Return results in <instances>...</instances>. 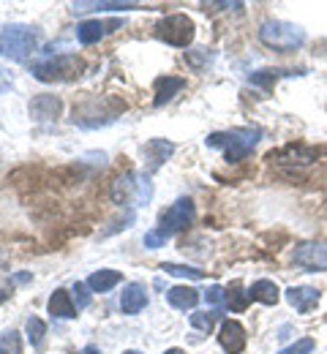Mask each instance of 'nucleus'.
I'll use <instances>...</instances> for the list:
<instances>
[{"instance_id": "obj_24", "label": "nucleus", "mask_w": 327, "mask_h": 354, "mask_svg": "<svg viewBox=\"0 0 327 354\" xmlns=\"http://www.w3.org/2000/svg\"><path fill=\"white\" fill-rule=\"evenodd\" d=\"M224 300H227V306H230L232 313H240V310H245V306L251 303V295H248V289H243V286L234 281L232 286L227 289V297H224Z\"/></svg>"}, {"instance_id": "obj_9", "label": "nucleus", "mask_w": 327, "mask_h": 354, "mask_svg": "<svg viewBox=\"0 0 327 354\" xmlns=\"http://www.w3.org/2000/svg\"><path fill=\"white\" fill-rule=\"evenodd\" d=\"M194 216H196V207H194V199L191 196H180L164 216H161V232L167 234V237H172L175 232H180V229H186L191 226L194 221Z\"/></svg>"}, {"instance_id": "obj_34", "label": "nucleus", "mask_w": 327, "mask_h": 354, "mask_svg": "<svg viewBox=\"0 0 327 354\" xmlns=\"http://www.w3.org/2000/svg\"><path fill=\"white\" fill-rule=\"evenodd\" d=\"M8 281L17 283V286H19V283H30V281H33V272H14V275H8Z\"/></svg>"}, {"instance_id": "obj_13", "label": "nucleus", "mask_w": 327, "mask_h": 354, "mask_svg": "<svg viewBox=\"0 0 327 354\" xmlns=\"http://www.w3.org/2000/svg\"><path fill=\"white\" fill-rule=\"evenodd\" d=\"M270 161H279L286 167H308L317 161V150L306 145H286L279 153H270Z\"/></svg>"}, {"instance_id": "obj_12", "label": "nucleus", "mask_w": 327, "mask_h": 354, "mask_svg": "<svg viewBox=\"0 0 327 354\" xmlns=\"http://www.w3.org/2000/svg\"><path fill=\"white\" fill-rule=\"evenodd\" d=\"M283 297H286V303L297 310V313H311V310L319 306L322 292L314 289V286H289L283 292Z\"/></svg>"}, {"instance_id": "obj_33", "label": "nucleus", "mask_w": 327, "mask_h": 354, "mask_svg": "<svg viewBox=\"0 0 327 354\" xmlns=\"http://www.w3.org/2000/svg\"><path fill=\"white\" fill-rule=\"evenodd\" d=\"M186 57L194 68H202V63H205V60H207V63L213 60V55H207V49H194V52H188Z\"/></svg>"}, {"instance_id": "obj_30", "label": "nucleus", "mask_w": 327, "mask_h": 354, "mask_svg": "<svg viewBox=\"0 0 327 354\" xmlns=\"http://www.w3.org/2000/svg\"><path fill=\"white\" fill-rule=\"evenodd\" d=\"M314 349H317V341H314V338H297L292 346L281 349L279 354H311Z\"/></svg>"}, {"instance_id": "obj_2", "label": "nucleus", "mask_w": 327, "mask_h": 354, "mask_svg": "<svg viewBox=\"0 0 327 354\" xmlns=\"http://www.w3.org/2000/svg\"><path fill=\"white\" fill-rule=\"evenodd\" d=\"M262 131L259 129H251V126H243V129H230V131H216L210 133L205 142L207 147H224V156L230 164H237L243 158H248L254 153V147L259 145Z\"/></svg>"}, {"instance_id": "obj_31", "label": "nucleus", "mask_w": 327, "mask_h": 354, "mask_svg": "<svg viewBox=\"0 0 327 354\" xmlns=\"http://www.w3.org/2000/svg\"><path fill=\"white\" fill-rule=\"evenodd\" d=\"M169 237L161 232V229H153V232H147L144 234V248L147 251H156V248H164V243H167Z\"/></svg>"}, {"instance_id": "obj_37", "label": "nucleus", "mask_w": 327, "mask_h": 354, "mask_svg": "<svg viewBox=\"0 0 327 354\" xmlns=\"http://www.w3.org/2000/svg\"><path fill=\"white\" fill-rule=\"evenodd\" d=\"M6 300H8V292H3V289H0V306H3Z\"/></svg>"}, {"instance_id": "obj_32", "label": "nucleus", "mask_w": 327, "mask_h": 354, "mask_svg": "<svg viewBox=\"0 0 327 354\" xmlns=\"http://www.w3.org/2000/svg\"><path fill=\"white\" fill-rule=\"evenodd\" d=\"M224 297H227V292H224V286H218V283H216V286H210V289L205 292V303H207V306H213V308H218V306L224 303Z\"/></svg>"}, {"instance_id": "obj_16", "label": "nucleus", "mask_w": 327, "mask_h": 354, "mask_svg": "<svg viewBox=\"0 0 327 354\" xmlns=\"http://www.w3.org/2000/svg\"><path fill=\"white\" fill-rule=\"evenodd\" d=\"M202 295L194 289V286H172L167 289V303L178 310H194L199 306Z\"/></svg>"}, {"instance_id": "obj_29", "label": "nucleus", "mask_w": 327, "mask_h": 354, "mask_svg": "<svg viewBox=\"0 0 327 354\" xmlns=\"http://www.w3.org/2000/svg\"><path fill=\"white\" fill-rule=\"evenodd\" d=\"M71 297H74V306H77V310L88 308L91 306V289H88V283H74V289H71Z\"/></svg>"}, {"instance_id": "obj_35", "label": "nucleus", "mask_w": 327, "mask_h": 354, "mask_svg": "<svg viewBox=\"0 0 327 354\" xmlns=\"http://www.w3.org/2000/svg\"><path fill=\"white\" fill-rule=\"evenodd\" d=\"M11 85H14V80H11V74H8L6 68H0V95H3L6 90H11Z\"/></svg>"}, {"instance_id": "obj_8", "label": "nucleus", "mask_w": 327, "mask_h": 354, "mask_svg": "<svg viewBox=\"0 0 327 354\" xmlns=\"http://www.w3.org/2000/svg\"><path fill=\"white\" fill-rule=\"evenodd\" d=\"M292 265L306 270V272H325L327 270V243L319 240H306L297 243L292 251Z\"/></svg>"}, {"instance_id": "obj_28", "label": "nucleus", "mask_w": 327, "mask_h": 354, "mask_svg": "<svg viewBox=\"0 0 327 354\" xmlns=\"http://www.w3.org/2000/svg\"><path fill=\"white\" fill-rule=\"evenodd\" d=\"M216 316L218 313H191V327L194 330H199V333H210L213 330V324H216Z\"/></svg>"}, {"instance_id": "obj_11", "label": "nucleus", "mask_w": 327, "mask_h": 354, "mask_svg": "<svg viewBox=\"0 0 327 354\" xmlns=\"http://www.w3.org/2000/svg\"><path fill=\"white\" fill-rule=\"evenodd\" d=\"M245 341H248V335H245V327H243L240 322H234V319H224V322H221L218 344H221L224 352L240 354L243 349H245Z\"/></svg>"}, {"instance_id": "obj_36", "label": "nucleus", "mask_w": 327, "mask_h": 354, "mask_svg": "<svg viewBox=\"0 0 327 354\" xmlns=\"http://www.w3.org/2000/svg\"><path fill=\"white\" fill-rule=\"evenodd\" d=\"M82 354H101V352H98L95 346H85V349H82Z\"/></svg>"}, {"instance_id": "obj_7", "label": "nucleus", "mask_w": 327, "mask_h": 354, "mask_svg": "<svg viewBox=\"0 0 327 354\" xmlns=\"http://www.w3.org/2000/svg\"><path fill=\"white\" fill-rule=\"evenodd\" d=\"M194 33H196L194 19L186 17V14H169V17H164V19L156 25V36H158L164 44L180 46V49H186V46L194 41Z\"/></svg>"}, {"instance_id": "obj_23", "label": "nucleus", "mask_w": 327, "mask_h": 354, "mask_svg": "<svg viewBox=\"0 0 327 354\" xmlns=\"http://www.w3.org/2000/svg\"><path fill=\"white\" fill-rule=\"evenodd\" d=\"M120 283V272L118 270H98L88 278V289L91 292H98V295H106L112 292L115 286Z\"/></svg>"}, {"instance_id": "obj_22", "label": "nucleus", "mask_w": 327, "mask_h": 354, "mask_svg": "<svg viewBox=\"0 0 327 354\" xmlns=\"http://www.w3.org/2000/svg\"><path fill=\"white\" fill-rule=\"evenodd\" d=\"M248 295H251V300L265 303V306H276V303L281 300V289L273 283V281H268V278L254 281V283H251V289H248Z\"/></svg>"}, {"instance_id": "obj_38", "label": "nucleus", "mask_w": 327, "mask_h": 354, "mask_svg": "<svg viewBox=\"0 0 327 354\" xmlns=\"http://www.w3.org/2000/svg\"><path fill=\"white\" fill-rule=\"evenodd\" d=\"M164 354H186V352H183V349H167Z\"/></svg>"}, {"instance_id": "obj_15", "label": "nucleus", "mask_w": 327, "mask_h": 354, "mask_svg": "<svg viewBox=\"0 0 327 354\" xmlns=\"http://www.w3.org/2000/svg\"><path fill=\"white\" fill-rule=\"evenodd\" d=\"M60 109H63V101L57 95H47L44 93V95H36L30 101V118L36 123H55L57 115H60Z\"/></svg>"}, {"instance_id": "obj_25", "label": "nucleus", "mask_w": 327, "mask_h": 354, "mask_svg": "<svg viewBox=\"0 0 327 354\" xmlns=\"http://www.w3.org/2000/svg\"><path fill=\"white\" fill-rule=\"evenodd\" d=\"M25 330H28V341H30V346H33V349H39V346L44 344L47 324H44L39 316H30V319H28V324H25Z\"/></svg>"}, {"instance_id": "obj_19", "label": "nucleus", "mask_w": 327, "mask_h": 354, "mask_svg": "<svg viewBox=\"0 0 327 354\" xmlns=\"http://www.w3.org/2000/svg\"><path fill=\"white\" fill-rule=\"evenodd\" d=\"M49 313H52V319H74L77 316V306H74L68 289H55L52 292V297H49Z\"/></svg>"}, {"instance_id": "obj_1", "label": "nucleus", "mask_w": 327, "mask_h": 354, "mask_svg": "<svg viewBox=\"0 0 327 354\" xmlns=\"http://www.w3.org/2000/svg\"><path fill=\"white\" fill-rule=\"evenodd\" d=\"M109 196L120 207H147L153 199V183L147 172H123L112 180Z\"/></svg>"}, {"instance_id": "obj_18", "label": "nucleus", "mask_w": 327, "mask_h": 354, "mask_svg": "<svg viewBox=\"0 0 327 354\" xmlns=\"http://www.w3.org/2000/svg\"><path fill=\"white\" fill-rule=\"evenodd\" d=\"M183 88H186V80L183 77H158L156 80V98H153V104L156 106L169 104Z\"/></svg>"}, {"instance_id": "obj_20", "label": "nucleus", "mask_w": 327, "mask_h": 354, "mask_svg": "<svg viewBox=\"0 0 327 354\" xmlns=\"http://www.w3.org/2000/svg\"><path fill=\"white\" fill-rule=\"evenodd\" d=\"M303 71H286V68H262V71H254L251 77H248V85H254V88H262L265 93H270L273 85L279 82L281 77H300Z\"/></svg>"}, {"instance_id": "obj_5", "label": "nucleus", "mask_w": 327, "mask_h": 354, "mask_svg": "<svg viewBox=\"0 0 327 354\" xmlns=\"http://www.w3.org/2000/svg\"><path fill=\"white\" fill-rule=\"evenodd\" d=\"M259 39H262V44L276 49V52H295L306 44V30L286 19H268L259 28Z\"/></svg>"}, {"instance_id": "obj_3", "label": "nucleus", "mask_w": 327, "mask_h": 354, "mask_svg": "<svg viewBox=\"0 0 327 354\" xmlns=\"http://www.w3.org/2000/svg\"><path fill=\"white\" fill-rule=\"evenodd\" d=\"M82 71H85V63L77 55H68V52H63V55H44V57H39L30 66L33 80L47 82V85L49 82H71Z\"/></svg>"}, {"instance_id": "obj_10", "label": "nucleus", "mask_w": 327, "mask_h": 354, "mask_svg": "<svg viewBox=\"0 0 327 354\" xmlns=\"http://www.w3.org/2000/svg\"><path fill=\"white\" fill-rule=\"evenodd\" d=\"M120 25H123L120 19H109V22H104V19H88V22H82V25L77 28V41L82 46L98 44L104 36L120 30Z\"/></svg>"}, {"instance_id": "obj_4", "label": "nucleus", "mask_w": 327, "mask_h": 354, "mask_svg": "<svg viewBox=\"0 0 327 354\" xmlns=\"http://www.w3.org/2000/svg\"><path fill=\"white\" fill-rule=\"evenodd\" d=\"M39 46V33L30 25H6L0 30V57L11 63H25Z\"/></svg>"}, {"instance_id": "obj_27", "label": "nucleus", "mask_w": 327, "mask_h": 354, "mask_svg": "<svg viewBox=\"0 0 327 354\" xmlns=\"http://www.w3.org/2000/svg\"><path fill=\"white\" fill-rule=\"evenodd\" d=\"M0 354H22V338L17 330H6L0 335Z\"/></svg>"}, {"instance_id": "obj_6", "label": "nucleus", "mask_w": 327, "mask_h": 354, "mask_svg": "<svg viewBox=\"0 0 327 354\" xmlns=\"http://www.w3.org/2000/svg\"><path fill=\"white\" fill-rule=\"evenodd\" d=\"M123 109H126V104L118 98H91V101L74 106L71 120H74V126H82V129H98V126L112 123Z\"/></svg>"}, {"instance_id": "obj_26", "label": "nucleus", "mask_w": 327, "mask_h": 354, "mask_svg": "<svg viewBox=\"0 0 327 354\" xmlns=\"http://www.w3.org/2000/svg\"><path fill=\"white\" fill-rule=\"evenodd\" d=\"M161 270H164V272H169V275H178V278H191V281H202V278H205V270H196V267H186V265H175V262H164Z\"/></svg>"}, {"instance_id": "obj_17", "label": "nucleus", "mask_w": 327, "mask_h": 354, "mask_svg": "<svg viewBox=\"0 0 327 354\" xmlns=\"http://www.w3.org/2000/svg\"><path fill=\"white\" fill-rule=\"evenodd\" d=\"M144 306H147V289H144L142 283H137V281L129 283L126 292H123V297H120V310L129 313V316H134V313H140Z\"/></svg>"}, {"instance_id": "obj_14", "label": "nucleus", "mask_w": 327, "mask_h": 354, "mask_svg": "<svg viewBox=\"0 0 327 354\" xmlns=\"http://www.w3.org/2000/svg\"><path fill=\"white\" fill-rule=\"evenodd\" d=\"M172 153H175V145L167 142V139H150V142H144L142 145V156L147 161V175L156 172V169H161Z\"/></svg>"}, {"instance_id": "obj_21", "label": "nucleus", "mask_w": 327, "mask_h": 354, "mask_svg": "<svg viewBox=\"0 0 327 354\" xmlns=\"http://www.w3.org/2000/svg\"><path fill=\"white\" fill-rule=\"evenodd\" d=\"M137 8V3H120V0H109V3H98V0H80L71 3V14H91V11H131Z\"/></svg>"}, {"instance_id": "obj_39", "label": "nucleus", "mask_w": 327, "mask_h": 354, "mask_svg": "<svg viewBox=\"0 0 327 354\" xmlns=\"http://www.w3.org/2000/svg\"><path fill=\"white\" fill-rule=\"evenodd\" d=\"M123 354H142V352H134V349H126Z\"/></svg>"}]
</instances>
